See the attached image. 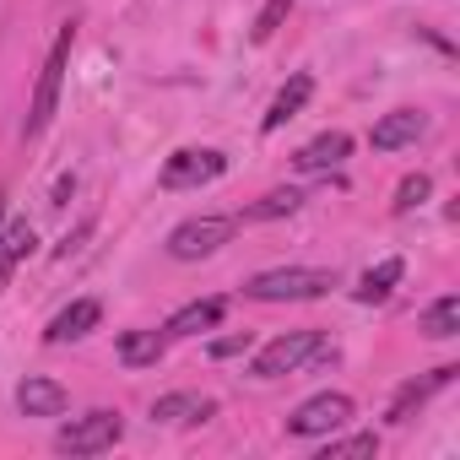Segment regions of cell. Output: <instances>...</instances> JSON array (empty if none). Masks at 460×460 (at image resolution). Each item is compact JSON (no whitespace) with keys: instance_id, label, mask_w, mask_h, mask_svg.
Masks as SVG:
<instances>
[{"instance_id":"1","label":"cell","mask_w":460,"mask_h":460,"mask_svg":"<svg viewBox=\"0 0 460 460\" xmlns=\"http://www.w3.org/2000/svg\"><path fill=\"white\" fill-rule=\"evenodd\" d=\"M336 288V271L325 266H277L244 282V298L255 304H304V298H325Z\"/></svg>"},{"instance_id":"2","label":"cell","mask_w":460,"mask_h":460,"mask_svg":"<svg viewBox=\"0 0 460 460\" xmlns=\"http://www.w3.org/2000/svg\"><path fill=\"white\" fill-rule=\"evenodd\" d=\"M71 44H76V28L66 22L60 39H55V49H49V60H44V71H39L33 109H28V119H22V141H39V136L49 130V119H55V109H60V82H66V66H71Z\"/></svg>"},{"instance_id":"3","label":"cell","mask_w":460,"mask_h":460,"mask_svg":"<svg viewBox=\"0 0 460 460\" xmlns=\"http://www.w3.org/2000/svg\"><path fill=\"white\" fill-rule=\"evenodd\" d=\"M325 352H331L325 331H282L277 341H266V347L255 352L250 374H255V379H288V374L309 368V363H314V358H325Z\"/></svg>"},{"instance_id":"4","label":"cell","mask_w":460,"mask_h":460,"mask_svg":"<svg viewBox=\"0 0 460 460\" xmlns=\"http://www.w3.org/2000/svg\"><path fill=\"white\" fill-rule=\"evenodd\" d=\"M119 438H125V417L109 411V406H93V411L71 417V422L55 433V449H60V455H103V449H114Z\"/></svg>"},{"instance_id":"5","label":"cell","mask_w":460,"mask_h":460,"mask_svg":"<svg viewBox=\"0 0 460 460\" xmlns=\"http://www.w3.org/2000/svg\"><path fill=\"white\" fill-rule=\"evenodd\" d=\"M234 227H239V217H190L168 234V255L173 261H206L234 239Z\"/></svg>"},{"instance_id":"6","label":"cell","mask_w":460,"mask_h":460,"mask_svg":"<svg viewBox=\"0 0 460 460\" xmlns=\"http://www.w3.org/2000/svg\"><path fill=\"white\" fill-rule=\"evenodd\" d=\"M222 173H227V157H222L217 146H184V152H173V157L163 163L157 184H163V190H200V184H211V179H222Z\"/></svg>"},{"instance_id":"7","label":"cell","mask_w":460,"mask_h":460,"mask_svg":"<svg viewBox=\"0 0 460 460\" xmlns=\"http://www.w3.org/2000/svg\"><path fill=\"white\" fill-rule=\"evenodd\" d=\"M347 422H352V395L325 390V395H309V401L288 417V433H298V438H325V433H336V428H347Z\"/></svg>"},{"instance_id":"8","label":"cell","mask_w":460,"mask_h":460,"mask_svg":"<svg viewBox=\"0 0 460 460\" xmlns=\"http://www.w3.org/2000/svg\"><path fill=\"white\" fill-rule=\"evenodd\" d=\"M347 152H352V136L347 130H325V136H314L309 146L293 152V168L298 173H331V168L347 163Z\"/></svg>"},{"instance_id":"9","label":"cell","mask_w":460,"mask_h":460,"mask_svg":"<svg viewBox=\"0 0 460 460\" xmlns=\"http://www.w3.org/2000/svg\"><path fill=\"white\" fill-rule=\"evenodd\" d=\"M422 130H428V119H422L417 109H395V114H385V119H374L368 141H374V152H401V146H417Z\"/></svg>"},{"instance_id":"10","label":"cell","mask_w":460,"mask_h":460,"mask_svg":"<svg viewBox=\"0 0 460 460\" xmlns=\"http://www.w3.org/2000/svg\"><path fill=\"white\" fill-rule=\"evenodd\" d=\"M98 320H103V304H98V298H76V304H66V309L49 320V331H44V336H49L55 347H66V341L93 336V331H98Z\"/></svg>"},{"instance_id":"11","label":"cell","mask_w":460,"mask_h":460,"mask_svg":"<svg viewBox=\"0 0 460 460\" xmlns=\"http://www.w3.org/2000/svg\"><path fill=\"white\" fill-rule=\"evenodd\" d=\"M309 98H314V76H309V71H298V76H288V87H282V93L271 98V109H266V119H261V130L271 136V130H282L288 119H298Z\"/></svg>"},{"instance_id":"12","label":"cell","mask_w":460,"mask_h":460,"mask_svg":"<svg viewBox=\"0 0 460 460\" xmlns=\"http://www.w3.org/2000/svg\"><path fill=\"white\" fill-rule=\"evenodd\" d=\"M33 244H39V234H33V222H28V217H17V222L0 227V293H6L12 271L33 255Z\"/></svg>"},{"instance_id":"13","label":"cell","mask_w":460,"mask_h":460,"mask_svg":"<svg viewBox=\"0 0 460 460\" xmlns=\"http://www.w3.org/2000/svg\"><path fill=\"white\" fill-rule=\"evenodd\" d=\"M17 406H22V417H60V411L71 406V395H66V385L33 374V379L17 385Z\"/></svg>"},{"instance_id":"14","label":"cell","mask_w":460,"mask_h":460,"mask_svg":"<svg viewBox=\"0 0 460 460\" xmlns=\"http://www.w3.org/2000/svg\"><path fill=\"white\" fill-rule=\"evenodd\" d=\"M206 417H217V401L195 390H173L152 401V422H206Z\"/></svg>"},{"instance_id":"15","label":"cell","mask_w":460,"mask_h":460,"mask_svg":"<svg viewBox=\"0 0 460 460\" xmlns=\"http://www.w3.org/2000/svg\"><path fill=\"white\" fill-rule=\"evenodd\" d=\"M222 298H195V304H184L179 314H168V325H163V336L168 341H184V336H200V331H211L217 320H222Z\"/></svg>"},{"instance_id":"16","label":"cell","mask_w":460,"mask_h":460,"mask_svg":"<svg viewBox=\"0 0 460 460\" xmlns=\"http://www.w3.org/2000/svg\"><path fill=\"white\" fill-rule=\"evenodd\" d=\"M455 374H460V368H455V363H444V368H433L428 379H411V385H401V395L390 401V411H385V417H390V422H406V417H411V411H417V406H422L433 390H444Z\"/></svg>"},{"instance_id":"17","label":"cell","mask_w":460,"mask_h":460,"mask_svg":"<svg viewBox=\"0 0 460 460\" xmlns=\"http://www.w3.org/2000/svg\"><path fill=\"white\" fill-rule=\"evenodd\" d=\"M417 331H422V336H433V341L460 336V298H455V293H444L438 304H428V309H422V320H417Z\"/></svg>"},{"instance_id":"18","label":"cell","mask_w":460,"mask_h":460,"mask_svg":"<svg viewBox=\"0 0 460 460\" xmlns=\"http://www.w3.org/2000/svg\"><path fill=\"white\" fill-rule=\"evenodd\" d=\"M163 347H168L163 331H125V336H119V363H125V368H146V363L163 358Z\"/></svg>"},{"instance_id":"19","label":"cell","mask_w":460,"mask_h":460,"mask_svg":"<svg viewBox=\"0 0 460 460\" xmlns=\"http://www.w3.org/2000/svg\"><path fill=\"white\" fill-rule=\"evenodd\" d=\"M406 277V266L390 255V261H379L374 271H363V282H358V304H385L390 293H395V282Z\"/></svg>"},{"instance_id":"20","label":"cell","mask_w":460,"mask_h":460,"mask_svg":"<svg viewBox=\"0 0 460 460\" xmlns=\"http://www.w3.org/2000/svg\"><path fill=\"white\" fill-rule=\"evenodd\" d=\"M298 206H304V190H293V184H288V190H271V195H261V200H255L244 217H250V222H271V217H293Z\"/></svg>"},{"instance_id":"21","label":"cell","mask_w":460,"mask_h":460,"mask_svg":"<svg viewBox=\"0 0 460 460\" xmlns=\"http://www.w3.org/2000/svg\"><path fill=\"white\" fill-rule=\"evenodd\" d=\"M288 12H293V0H266L261 17H255V28H250V39H255V44H271V39H277V28L288 22Z\"/></svg>"},{"instance_id":"22","label":"cell","mask_w":460,"mask_h":460,"mask_svg":"<svg viewBox=\"0 0 460 460\" xmlns=\"http://www.w3.org/2000/svg\"><path fill=\"white\" fill-rule=\"evenodd\" d=\"M428 195H433V179H428V173H406V179H401V190H395V217L417 211Z\"/></svg>"},{"instance_id":"23","label":"cell","mask_w":460,"mask_h":460,"mask_svg":"<svg viewBox=\"0 0 460 460\" xmlns=\"http://www.w3.org/2000/svg\"><path fill=\"white\" fill-rule=\"evenodd\" d=\"M358 455H379V438H374V433H358V438H331L320 460H358Z\"/></svg>"},{"instance_id":"24","label":"cell","mask_w":460,"mask_h":460,"mask_svg":"<svg viewBox=\"0 0 460 460\" xmlns=\"http://www.w3.org/2000/svg\"><path fill=\"white\" fill-rule=\"evenodd\" d=\"M234 352H250V331L244 336H227V341H211V358H234Z\"/></svg>"},{"instance_id":"25","label":"cell","mask_w":460,"mask_h":460,"mask_svg":"<svg viewBox=\"0 0 460 460\" xmlns=\"http://www.w3.org/2000/svg\"><path fill=\"white\" fill-rule=\"evenodd\" d=\"M0 217H6V195H0Z\"/></svg>"}]
</instances>
